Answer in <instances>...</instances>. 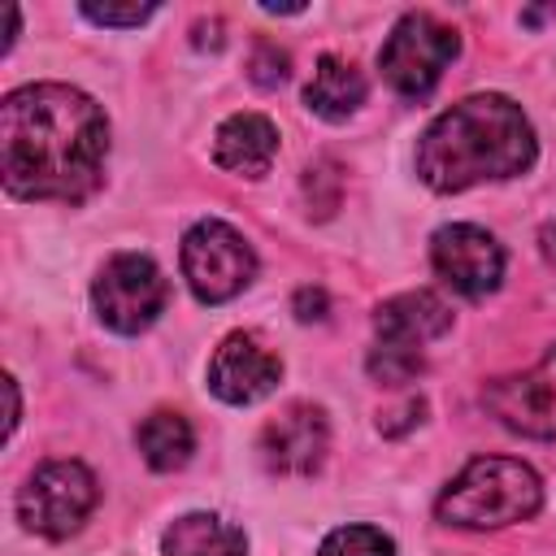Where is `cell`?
I'll return each mask as SVG.
<instances>
[{"label":"cell","instance_id":"obj_11","mask_svg":"<svg viewBox=\"0 0 556 556\" xmlns=\"http://www.w3.org/2000/svg\"><path fill=\"white\" fill-rule=\"evenodd\" d=\"M326 447H330V426L317 404H291L261 430V460L287 478L313 473Z\"/></svg>","mask_w":556,"mask_h":556},{"label":"cell","instance_id":"obj_4","mask_svg":"<svg viewBox=\"0 0 556 556\" xmlns=\"http://www.w3.org/2000/svg\"><path fill=\"white\" fill-rule=\"evenodd\" d=\"M456 52H460V35L452 26H443L430 13H404L378 52V70L395 96L421 100L439 87L443 70L456 61Z\"/></svg>","mask_w":556,"mask_h":556},{"label":"cell","instance_id":"obj_17","mask_svg":"<svg viewBox=\"0 0 556 556\" xmlns=\"http://www.w3.org/2000/svg\"><path fill=\"white\" fill-rule=\"evenodd\" d=\"M317 556H395V543L378 526H339L321 539Z\"/></svg>","mask_w":556,"mask_h":556},{"label":"cell","instance_id":"obj_22","mask_svg":"<svg viewBox=\"0 0 556 556\" xmlns=\"http://www.w3.org/2000/svg\"><path fill=\"white\" fill-rule=\"evenodd\" d=\"M539 248H543V256L556 265V222H547V226L539 230Z\"/></svg>","mask_w":556,"mask_h":556},{"label":"cell","instance_id":"obj_15","mask_svg":"<svg viewBox=\"0 0 556 556\" xmlns=\"http://www.w3.org/2000/svg\"><path fill=\"white\" fill-rule=\"evenodd\" d=\"M365 91H369V83L352 61L321 56L313 78H308V87H304V104L326 122H343L365 104Z\"/></svg>","mask_w":556,"mask_h":556},{"label":"cell","instance_id":"obj_3","mask_svg":"<svg viewBox=\"0 0 556 556\" xmlns=\"http://www.w3.org/2000/svg\"><path fill=\"white\" fill-rule=\"evenodd\" d=\"M543 504V482L526 460L513 456H478L469 460L439 495L434 513L443 526L460 530H500L534 517Z\"/></svg>","mask_w":556,"mask_h":556},{"label":"cell","instance_id":"obj_13","mask_svg":"<svg viewBox=\"0 0 556 556\" xmlns=\"http://www.w3.org/2000/svg\"><path fill=\"white\" fill-rule=\"evenodd\" d=\"M278 156V130L265 113H230L213 135V161L239 178H265Z\"/></svg>","mask_w":556,"mask_h":556},{"label":"cell","instance_id":"obj_21","mask_svg":"<svg viewBox=\"0 0 556 556\" xmlns=\"http://www.w3.org/2000/svg\"><path fill=\"white\" fill-rule=\"evenodd\" d=\"M4 395H9V417H4V434H13V426H17V382L13 378H4Z\"/></svg>","mask_w":556,"mask_h":556},{"label":"cell","instance_id":"obj_7","mask_svg":"<svg viewBox=\"0 0 556 556\" xmlns=\"http://www.w3.org/2000/svg\"><path fill=\"white\" fill-rule=\"evenodd\" d=\"M165 300H169L165 274L148 256H139V252H117L100 269V278L91 282V304H96L100 321L109 330H117V334L148 330L161 317Z\"/></svg>","mask_w":556,"mask_h":556},{"label":"cell","instance_id":"obj_23","mask_svg":"<svg viewBox=\"0 0 556 556\" xmlns=\"http://www.w3.org/2000/svg\"><path fill=\"white\" fill-rule=\"evenodd\" d=\"M543 17H556V4H547V9H530V13H521V22H543Z\"/></svg>","mask_w":556,"mask_h":556},{"label":"cell","instance_id":"obj_6","mask_svg":"<svg viewBox=\"0 0 556 556\" xmlns=\"http://www.w3.org/2000/svg\"><path fill=\"white\" fill-rule=\"evenodd\" d=\"M96 495V473L83 460H48L17 491V517L43 539H65L87 521Z\"/></svg>","mask_w":556,"mask_h":556},{"label":"cell","instance_id":"obj_5","mask_svg":"<svg viewBox=\"0 0 556 556\" xmlns=\"http://www.w3.org/2000/svg\"><path fill=\"white\" fill-rule=\"evenodd\" d=\"M252 274H256V252L235 226L204 217L182 235V278L200 304L235 300L252 282Z\"/></svg>","mask_w":556,"mask_h":556},{"label":"cell","instance_id":"obj_14","mask_svg":"<svg viewBox=\"0 0 556 556\" xmlns=\"http://www.w3.org/2000/svg\"><path fill=\"white\" fill-rule=\"evenodd\" d=\"M165 556H248V534L217 513H187L161 534Z\"/></svg>","mask_w":556,"mask_h":556},{"label":"cell","instance_id":"obj_1","mask_svg":"<svg viewBox=\"0 0 556 556\" xmlns=\"http://www.w3.org/2000/svg\"><path fill=\"white\" fill-rule=\"evenodd\" d=\"M109 156L104 109L65 83H30L0 104V174L17 200L78 204L100 187Z\"/></svg>","mask_w":556,"mask_h":556},{"label":"cell","instance_id":"obj_12","mask_svg":"<svg viewBox=\"0 0 556 556\" xmlns=\"http://www.w3.org/2000/svg\"><path fill=\"white\" fill-rule=\"evenodd\" d=\"M447 326H452V313L434 291H404V295L378 304V313H374L378 343L421 352V356H426V343L439 339Z\"/></svg>","mask_w":556,"mask_h":556},{"label":"cell","instance_id":"obj_24","mask_svg":"<svg viewBox=\"0 0 556 556\" xmlns=\"http://www.w3.org/2000/svg\"><path fill=\"white\" fill-rule=\"evenodd\" d=\"M304 4H265V13H300Z\"/></svg>","mask_w":556,"mask_h":556},{"label":"cell","instance_id":"obj_16","mask_svg":"<svg viewBox=\"0 0 556 556\" xmlns=\"http://www.w3.org/2000/svg\"><path fill=\"white\" fill-rule=\"evenodd\" d=\"M135 443L143 452V460L156 469V473H169V469H182L195 452V434H191V421L182 413H169V408H156L152 417L139 421L135 430Z\"/></svg>","mask_w":556,"mask_h":556},{"label":"cell","instance_id":"obj_20","mask_svg":"<svg viewBox=\"0 0 556 556\" xmlns=\"http://www.w3.org/2000/svg\"><path fill=\"white\" fill-rule=\"evenodd\" d=\"M295 317L300 321H321L326 317V295L317 287H300L295 291Z\"/></svg>","mask_w":556,"mask_h":556},{"label":"cell","instance_id":"obj_9","mask_svg":"<svg viewBox=\"0 0 556 556\" xmlns=\"http://www.w3.org/2000/svg\"><path fill=\"white\" fill-rule=\"evenodd\" d=\"M430 261H434V274L469 300L495 291L504 278V248L495 243L491 230H482L473 222L439 226L430 239Z\"/></svg>","mask_w":556,"mask_h":556},{"label":"cell","instance_id":"obj_8","mask_svg":"<svg viewBox=\"0 0 556 556\" xmlns=\"http://www.w3.org/2000/svg\"><path fill=\"white\" fill-rule=\"evenodd\" d=\"M482 404H486L491 417H495L500 426H508L513 434H526V439H556V343L547 348V356H543L534 369L486 382Z\"/></svg>","mask_w":556,"mask_h":556},{"label":"cell","instance_id":"obj_19","mask_svg":"<svg viewBox=\"0 0 556 556\" xmlns=\"http://www.w3.org/2000/svg\"><path fill=\"white\" fill-rule=\"evenodd\" d=\"M282 78H287V52L274 48V43H256V52H252V83L278 87Z\"/></svg>","mask_w":556,"mask_h":556},{"label":"cell","instance_id":"obj_2","mask_svg":"<svg viewBox=\"0 0 556 556\" xmlns=\"http://www.w3.org/2000/svg\"><path fill=\"white\" fill-rule=\"evenodd\" d=\"M534 165V126L517 100L482 91L439 113L417 143V174L434 191L517 178Z\"/></svg>","mask_w":556,"mask_h":556},{"label":"cell","instance_id":"obj_18","mask_svg":"<svg viewBox=\"0 0 556 556\" xmlns=\"http://www.w3.org/2000/svg\"><path fill=\"white\" fill-rule=\"evenodd\" d=\"M156 13V4H83V17L96 26H139Z\"/></svg>","mask_w":556,"mask_h":556},{"label":"cell","instance_id":"obj_10","mask_svg":"<svg viewBox=\"0 0 556 556\" xmlns=\"http://www.w3.org/2000/svg\"><path fill=\"white\" fill-rule=\"evenodd\" d=\"M278 378L282 361L252 330L226 334L208 361V391L226 404H256L278 387Z\"/></svg>","mask_w":556,"mask_h":556}]
</instances>
